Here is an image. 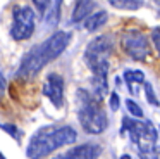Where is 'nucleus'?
<instances>
[{"label":"nucleus","instance_id":"obj_1","mask_svg":"<svg viewBox=\"0 0 160 159\" xmlns=\"http://www.w3.org/2000/svg\"><path fill=\"white\" fill-rule=\"evenodd\" d=\"M69 41H71V33H67V31H57V33H53L47 41H43L42 45L33 47L24 55V59L21 61V66H19L18 74L21 78H31V76L38 74L43 66L52 62L53 59H57L66 50Z\"/></svg>","mask_w":160,"mask_h":159},{"label":"nucleus","instance_id":"obj_2","mask_svg":"<svg viewBox=\"0 0 160 159\" xmlns=\"http://www.w3.org/2000/svg\"><path fill=\"white\" fill-rule=\"evenodd\" d=\"M78 133L71 126H43L31 137L28 144V157L29 159H43L50 152L74 144Z\"/></svg>","mask_w":160,"mask_h":159},{"label":"nucleus","instance_id":"obj_3","mask_svg":"<svg viewBox=\"0 0 160 159\" xmlns=\"http://www.w3.org/2000/svg\"><path fill=\"white\" fill-rule=\"evenodd\" d=\"M78 118L83 130L90 135H100L107 128V114L100 107V100L91 97L86 90H78Z\"/></svg>","mask_w":160,"mask_h":159},{"label":"nucleus","instance_id":"obj_4","mask_svg":"<svg viewBox=\"0 0 160 159\" xmlns=\"http://www.w3.org/2000/svg\"><path fill=\"white\" fill-rule=\"evenodd\" d=\"M114 47L112 35H100L88 43L84 50V61L93 71V76H107L108 73V55Z\"/></svg>","mask_w":160,"mask_h":159},{"label":"nucleus","instance_id":"obj_5","mask_svg":"<svg viewBox=\"0 0 160 159\" xmlns=\"http://www.w3.org/2000/svg\"><path fill=\"white\" fill-rule=\"evenodd\" d=\"M122 123H124L122 131L129 130L131 140L138 145V149L143 154H148V152H152L155 149V142L158 135H157V130L153 128L152 121L141 123V121H131L129 118H124Z\"/></svg>","mask_w":160,"mask_h":159},{"label":"nucleus","instance_id":"obj_6","mask_svg":"<svg viewBox=\"0 0 160 159\" xmlns=\"http://www.w3.org/2000/svg\"><path fill=\"white\" fill-rule=\"evenodd\" d=\"M35 31V12L29 7H16L12 14L11 36L16 41L28 40Z\"/></svg>","mask_w":160,"mask_h":159},{"label":"nucleus","instance_id":"obj_7","mask_svg":"<svg viewBox=\"0 0 160 159\" xmlns=\"http://www.w3.org/2000/svg\"><path fill=\"white\" fill-rule=\"evenodd\" d=\"M122 48L129 57L136 59V61H145L150 55V45L146 36L138 30H126L121 38Z\"/></svg>","mask_w":160,"mask_h":159},{"label":"nucleus","instance_id":"obj_8","mask_svg":"<svg viewBox=\"0 0 160 159\" xmlns=\"http://www.w3.org/2000/svg\"><path fill=\"white\" fill-rule=\"evenodd\" d=\"M43 95L48 97L55 107H62L64 104V78L57 73H50L43 85Z\"/></svg>","mask_w":160,"mask_h":159},{"label":"nucleus","instance_id":"obj_9","mask_svg":"<svg viewBox=\"0 0 160 159\" xmlns=\"http://www.w3.org/2000/svg\"><path fill=\"white\" fill-rule=\"evenodd\" d=\"M100 145L97 144H83L78 147L71 149L67 154L57 156L55 159H97L100 156Z\"/></svg>","mask_w":160,"mask_h":159},{"label":"nucleus","instance_id":"obj_10","mask_svg":"<svg viewBox=\"0 0 160 159\" xmlns=\"http://www.w3.org/2000/svg\"><path fill=\"white\" fill-rule=\"evenodd\" d=\"M93 9H95L93 0H76V5H74L71 21H72V23H81V21H84L90 16Z\"/></svg>","mask_w":160,"mask_h":159},{"label":"nucleus","instance_id":"obj_11","mask_svg":"<svg viewBox=\"0 0 160 159\" xmlns=\"http://www.w3.org/2000/svg\"><path fill=\"white\" fill-rule=\"evenodd\" d=\"M107 19H108V14L105 12V10H98V12H95V14H90V16L84 19V28H86L88 31H95V30L103 26V24L107 23Z\"/></svg>","mask_w":160,"mask_h":159},{"label":"nucleus","instance_id":"obj_12","mask_svg":"<svg viewBox=\"0 0 160 159\" xmlns=\"http://www.w3.org/2000/svg\"><path fill=\"white\" fill-rule=\"evenodd\" d=\"M60 3H62V0H50L48 9H47L45 14H43L48 26H55V24L59 23V17H60Z\"/></svg>","mask_w":160,"mask_h":159},{"label":"nucleus","instance_id":"obj_13","mask_svg":"<svg viewBox=\"0 0 160 159\" xmlns=\"http://www.w3.org/2000/svg\"><path fill=\"white\" fill-rule=\"evenodd\" d=\"M108 3L112 7H115V9H121V10H136L141 5L139 0H108Z\"/></svg>","mask_w":160,"mask_h":159},{"label":"nucleus","instance_id":"obj_14","mask_svg":"<svg viewBox=\"0 0 160 159\" xmlns=\"http://www.w3.org/2000/svg\"><path fill=\"white\" fill-rule=\"evenodd\" d=\"M124 78L128 83H145V74L141 71H126Z\"/></svg>","mask_w":160,"mask_h":159},{"label":"nucleus","instance_id":"obj_15","mask_svg":"<svg viewBox=\"0 0 160 159\" xmlns=\"http://www.w3.org/2000/svg\"><path fill=\"white\" fill-rule=\"evenodd\" d=\"M126 107H128V111H129V112H131L134 118H143V111H141V107H139L132 99H128V100H126Z\"/></svg>","mask_w":160,"mask_h":159},{"label":"nucleus","instance_id":"obj_16","mask_svg":"<svg viewBox=\"0 0 160 159\" xmlns=\"http://www.w3.org/2000/svg\"><path fill=\"white\" fill-rule=\"evenodd\" d=\"M145 95H146V100H148L152 106H158V99H157L155 92H153V86L150 83H145Z\"/></svg>","mask_w":160,"mask_h":159},{"label":"nucleus","instance_id":"obj_17","mask_svg":"<svg viewBox=\"0 0 160 159\" xmlns=\"http://www.w3.org/2000/svg\"><path fill=\"white\" fill-rule=\"evenodd\" d=\"M152 41H153V45H155L157 52H158V55H160V28H155V30L152 31Z\"/></svg>","mask_w":160,"mask_h":159},{"label":"nucleus","instance_id":"obj_18","mask_svg":"<svg viewBox=\"0 0 160 159\" xmlns=\"http://www.w3.org/2000/svg\"><path fill=\"white\" fill-rule=\"evenodd\" d=\"M33 3H35V7L42 12V16H43L45 10L48 9V5H50V0H33Z\"/></svg>","mask_w":160,"mask_h":159},{"label":"nucleus","instance_id":"obj_19","mask_svg":"<svg viewBox=\"0 0 160 159\" xmlns=\"http://www.w3.org/2000/svg\"><path fill=\"white\" fill-rule=\"evenodd\" d=\"M0 128H2V130H5L7 133H11L14 138H18L19 131H18V128H16V124H0Z\"/></svg>","mask_w":160,"mask_h":159},{"label":"nucleus","instance_id":"obj_20","mask_svg":"<svg viewBox=\"0 0 160 159\" xmlns=\"http://www.w3.org/2000/svg\"><path fill=\"white\" fill-rule=\"evenodd\" d=\"M119 106H121V99H119L117 93H112L110 95V109L112 111H119Z\"/></svg>","mask_w":160,"mask_h":159},{"label":"nucleus","instance_id":"obj_21","mask_svg":"<svg viewBox=\"0 0 160 159\" xmlns=\"http://www.w3.org/2000/svg\"><path fill=\"white\" fill-rule=\"evenodd\" d=\"M152 154H153V159H160V149H153Z\"/></svg>","mask_w":160,"mask_h":159},{"label":"nucleus","instance_id":"obj_22","mask_svg":"<svg viewBox=\"0 0 160 159\" xmlns=\"http://www.w3.org/2000/svg\"><path fill=\"white\" fill-rule=\"evenodd\" d=\"M4 83H5V78H4V74H2V71H0V90H2Z\"/></svg>","mask_w":160,"mask_h":159},{"label":"nucleus","instance_id":"obj_23","mask_svg":"<svg viewBox=\"0 0 160 159\" xmlns=\"http://www.w3.org/2000/svg\"><path fill=\"white\" fill-rule=\"evenodd\" d=\"M152 2H153V3H155V5L160 9V0H152Z\"/></svg>","mask_w":160,"mask_h":159},{"label":"nucleus","instance_id":"obj_24","mask_svg":"<svg viewBox=\"0 0 160 159\" xmlns=\"http://www.w3.org/2000/svg\"><path fill=\"white\" fill-rule=\"evenodd\" d=\"M121 159H131V156H128V154H124V156H121Z\"/></svg>","mask_w":160,"mask_h":159},{"label":"nucleus","instance_id":"obj_25","mask_svg":"<svg viewBox=\"0 0 160 159\" xmlns=\"http://www.w3.org/2000/svg\"><path fill=\"white\" fill-rule=\"evenodd\" d=\"M0 159H5V156H4V154H2V152H0Z\"/></svg>","mask_w":160,"mask_h":159}]
</instances>
